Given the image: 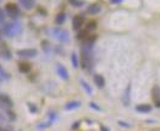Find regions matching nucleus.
<instances>
[{
    "mask_svg": "<svg viewBox=\"0 0 160 131\" xmlns=\"http://www.w3.org/2000/svg\"><path fill=\"white\" fill-rule=\"evenodd\" d=\"M38 50L34 48H27V49H18L16 52V55L20 58H34L37 56Z\"/></svg>",
    "mask_w": 160,
    "mask_h": 131,
    "instance_id": "obj_3",
    "label": "nucleus"
},
{
    "mask_svg": "<svg viewBox=\"0 0 160 131\" xmlns=\"http://www.w3.org/2000/svg\"><path fill=\"white\" fill-rule=\"evenodd\" d=\"M83 24H84V17L81 15H76L72 20V27L75 31H80L81 27L83 26Z\"/></svg>",
    "mask_w": 160,
    "mask_h": 131,
    "instance_id": "obj_6",
    "label": "nucleus"
},
{
    "mask_svg": "<svg viewBox=\"0 0 160 131\" xmlns=\"http://www.w3.org/2000/svg\"><path fill=\"white\" fill-rule=\"evenodd\" d=\"M78 124H80V123H78V121H76V123L73 124V126H72V128H73V129H77V128H78Z\"/></svg>",
    "mask_w": 160,
    "mask_h": 131,
    "instance_id": "obj_31",
    "label": "nucleus"
},
{
    "mask_svg": "<svg viewBox=\"0 0 160 131\" xmlns=\"http://www.w3.org/2000/svg\"><path fill=\"white\" fill-rule=\"evenodd\" d=\"M95 27H97V22H95V21H91V22H88V24H87L86 29L89 32V31H93V29H95Z\"/></svg>",
    "mask_w": 160,
    "mask_h": 131,
    "instance_id": "obj_23",
    "label": "nucleus"
},
{
    "mask_svg": "<svg viewBox=\"0 0 160 131\" xmlns=\"http://www.w3.org/2000/svg\"><path fill=\"white\" fill-rule=\"evenodd\" d=\"M5 10H6L8 15L10 17H12V18H16L20 15V8L16 4H13V3H8L5 5Z\"/></svg>",
    "mask_w": 160,
    "mask_h": 131,
    "instance_id": "obj_4",
    "label": "nucleus"
},
{
    "mask_svg": "<svg viewBox=\"0 0 160 131\" xmlns=\"http://www.w3.org/2000/svg\"><path fill=\"white\" fill-rule=\"evenodd\" d=\"M65 20H66V13H58V16L55 17V24H58V25H62V24L65 22Z\"/></svg>",
    "mask_w": 160,
    "mask_h": 131,
    "instance_id": "obj_17",
    "label": "nucleus"
},
{
    "mask_svg": "<svg viewBox=\"0 0 160 131\" xmlns=\"http://www.w3.org/2000/svg\"><path fill=\"white\" fill-rule=\"evenodd\" d=\"M130 102H131V85H128L126 87V90L123 92V96H122V103L125 107H128Z\"/></svg>",
    "mask_w": 160,
    "mask_h": 131,
    "instance_id": "obj_8",
    "label": "nucleus"
},
{
    "mask_svg": "<svg viewBox=\"0 0 160 131\" xmlns=\"http://www.w3.org/2000/svg\"><path fill=\"white\" fill-rule=\"evenodd\" d=\"M152 99L153 103L157 108H160V87L159 86H154L152 88Z\"/></svg>",
    "mask_w": 160,
    "mask_h": 131,
    "instance_id": "obj_5",
    "label": "nucleus"
},
{
    "mask_svg": "<svg viewBox=\"0 0 160 131\" xmlns=\"http://www.w3.org/2000/svg\"><path fill=\"white\" fill-rule=\"evenodd\" d=\"M70 60H71V64L73 66V69H77V67H78V56H77V53L76 52L72 53Z\"/></svg>",
    "mask_w": 160,
    "mask_h": 131,
    "instance_id": "obj_18",
    "label": "nucleus"
},
{
    "mask_svg": "<svg viewBox=\"0 0 160 131\" xmlns=\"http://www.w3.org/2000/svg\"><path fill=\"white\" fill-rule=\"evenodd\" d=\"M0 56L4 58V59H6V60H9L10 56H11V54H10V52L5 47H2V49H0Z\"/></svg>",
    "mask_w": 160,
    "mask_h": 131,
    "instance_id": "obj_21",
    "label": "nucleus"
},
{
    "mask_svg": "<svg viewBox=\"0 0 160 131\" xmlns=\"http://www.w3.org/2000/svg\"><path fill=\"white\" fill-rule=\"evenodd\" d=\"M89 107H91V108H93L94 110H97V112H100V110H102V108H100V107H98V104H95L94 102H89Z\"/></svg>",
    "mask_w": 160,
    "mask_h": 131,
    "instance_id": "obj_26",
    "label": "nucleus"
},
{
    "mask_svg": "<svg viewBox=\"0 0 160 131\" xmlns=\"http://www.w3.org/2000/svg\"><path fill=\"white\" fill-rule=\"evenodd\" d=\"M22 32V26L17 21H11L1 27V33L6 37H15Z\"/></svg>",
    "mask_w": 160,
    "mask_h": 131,
    "instance_id": "obj_1",
    "label": "nucleus"
},
{
    "mask_svg": "<svg viewBox=\"0 0 160 131\" xmlns=\"http://www.w3.org/2000/svg\"><path fill=\"white\" fill-rule=\"evenodd\" d=\"M122 0H110V3L111 4H120Z\"/></svg>",
    "mask_w": 160,
    "mask_h": 131,
    "instance_id": "obj_30",
    "label": "nucleus"
},
{
    "mask_svg": "<svg viewBox=\"0 0 160 131\" xmlns=\"http://www.w3.org/2000/svg\"><path fill=\"white\" fill-rule=\"evenodd\" d=\"M52 33L54 34V37L59 42L61 43H66L70 40V33L67 32L66 29H62V28H55L52 31Z\"/></svg>",
    "mask_w": 160,
    "mask_h": 131,
    "instance_id": "obj_2",
    "label": "nucleus"
},
{
    "mask_svg": "<svg viewBox=\"0 0 160 131\" xmlns=\"http://www.w3.org/2000/svg\"><path fill=\"white\" fill-rule=\"evenodd\" d=\"M94 83H95L97 87L103 88L105 86V80L102 75H94Z\"/></svg>",
    "mask_w": 160,
    "mask_h": 131,
    "instance_id": "obj_14",
    "label": "nucleus"
},
{
    "mask_svg": "<svg viewBox=\"0 0 160 131\" xmlns=\"http://www.w3.org/2000/svg\"><path fill=\"white\" fill-rule=\"evenodd\" d=\"M0 105L2 108H11L13 103L8 94H0Z\"/></svg>",
    "mask_w": 160,
    "mask_h": 131,
    "instance_id": "obj_7",
    "label": "nucleus"
},
{
    "mask_svg": "<svg viewBox=\"0 0 160 131\" xmlns=\"http://www.w3.org/2000/svg\"><path fill=\"white\" fill-rule=\"evenodd\" d=\"M1 1H2V0H0V3H1Z\"/></svg>",
    "mask_w": 160,
    "mask_h": 131,
    "instance_id": "obj_32",
    "label": "nucleus"
},
{
    "mask_svg": "<svg viewBox=\"0 0 160 131\" xmlns=\"http://www.w3.org/2000/svg\"><path fill=\"white\" fill-rule=\"evenodd\" d=\"M80 83H81V86H82V88L86 91V93H87V94H92V93H93V90H92V87L89 86V83H88L86 80L81 79L80 80Z\"/></svg>",
    "mask_w": 160,
    "mask_h": 131,
    "instance_id": "obj_15",
    "label": "nucleus"
},
{
    "mask_svg": "<svg viewBox=\"0 0 160 131\" xmlns=\"http://www.w3.org/2000/svg\"><path fill=\"white\" fill-rule=\"evenodd\" d=\"M8 80H10L9 72H8L5 69H2V67L0 66V81H8Z\"/></svg>",
    "mask_w": 160,
    "mask_h": 131,
    "instance_id": "obj_19",
    "label": "nucleus"
},
{
    "mask_svg": "<svg viewBox=\"0 0 160 131\" xmlns=\"http://www.w3.org/2000/svg\"><path fill=\"white\" fill-rule=\"evenodd\" d=\"M0 131H12V130H11V128H9V126H6V125L0 124Z\"/></svg>",
    "mask_w": 160,
    "mask_h": 131,
    "instance_id": "obj_29",
    "label": "nucleus"
},
{
    "mask_svg": "<svg viewBox=\"0 0 160 131\" xmlns=\"http://www.w3.org/2000/svg\"><path fill=\"white\" fill-rule=\"evenodd\" d=\"M136 112H138V113H143V114H147L149 113L150 110H152V107L149 104H138L136 105Z\"/></svg>",
    "mask_w": 160,
    "mask_h": 131,
    "instance_id": "obj_10",
    "label": "nucleus"
},
{
    "mask_svg": "<svg viewBox=\"0 0 160 131\" xmlns=\"http://www.w3.org/2000/svg\"><path fill=\"white\" fill-rule=\"evenodd\" d=\"M56 71H58L59 76H60L62 80H65V81L68 80V71H67V69L64 65L58 64V65H56Z\"/></svg>",
    "mask_w": 160,
    "mask_h": 131,
    "instance_id": "obj_9",
    "label": "nucleus"
},
{
    "mask_svg": "<svg viewBox=\"0 0 160 131\" xmlns=\"http://www.w3.org/2000/svg\"><path fill=\"white\" fill-rule=\"evenodd\" d=\"M4 21H5V13H4L2 9H0V25H1Z\"/></svg>",
    "mask_w": 160,
    "mask_h": 131,
    "instance_id": "obj_27",
    "label": "nucleus"
},
{
    "mask_svg": "<svg viewBox=\"0 0 160 131\" xmlns=\"http://www.w3.org/2000/svg\"><path fill=\"white\" fill-rule=\"evenodd\" d=\"M20 4L23 9L26 10H31L34 5H36V0H20Z\"/></svg>",
    "mask_w": 160,
    "mask_h": 131,
    "instance_id": "obj_12",
    "label": "nucleus"
},
{
    "mask_svg": "<svg viewBox=\"0 0 160 131\" xmlns=\"http://www.w3.org/2000/svg\"><path fill=\"white\" fill-rule=\"evenodd\" d=\"M118 124H119L120 126H122V128H125V129H130V128H131V125H130L128 123H125V121H122V120H119Z\"/></svg>",
    "mask_w": 160,
    "mask_h": 131,
    "instance_id": "obj_25",
    "label": "nucleus"
},
{
    "mask_svg": "<svg viewBox=\"0 0 160 131\" xmlns=\"http://www.w3.org/2000/svg\"><path fill=\"white\" fill-rule=\"evenodd\" d=\"M50 125H53V123L49 120V121H47V123H44V124H40L39 126H38V129H39V130H43V129H48Z\"/></svg>",
    "mask_w": 160,
    "mask_h": 131,
    "instance_id": "obj_24",
    "label": "nucleus"
},
{
    "mask_svg": "<svg viewBox=\"0 0 160 131\" xmlns=\"http://www.w3.org/2000/svg\"><path fill=\"white\" fill-rule=\"evenodd\" d=\"M28 109H29V112H31V113H37V108L34 107V104L28 103Z\"/></svg>",
    "mask_w": 160,
    "mask_h": 131,
    "instance_id": "obj_28",
    "label": "nucleus"
},
{
    "mask_svg": "<svg viewBox=\"0 0 160 131\" xmlns=\"http://www.w3.org/2000/svg\"><path fill=\"white\" fill-rule=\"evenodd\" d=\"M68 3H70L72 6H75V8H80V6H82V5L84 4L83 0H68Z\"/></svg>",
    "mask_w": 160,
    "mask_h": 131,
    "instance_id": "obj_22",
    "label": "nucleus"
},
{
    "mask_svg": "<svg viewBox=\"0 0 160 131\" xmlns=\"http://www.w3.org/2000/svg\"><path fill=\"white\" fill-rule=\"evenodd\" d=\"M102 11V5L99 4H92L88 9H87V13H91V15H97Z\"/></svg>",
    "mask_w": 160,
    "mask_h": 131,
    "instance_id": "obj_11",
    "label": "nucleus"
},
{
    "mask_svg": "<svg viewBox=\"0 0 160 131\" xmlns=\"http://www.w3.org/2000/svg\"><path fill=\"white\" fill-rule=\"evenodd\" d=\"M88 36H89V33H88V31H87V29L81 31L80 33H78V36H77V39L81 40V42H84V40L88 38Z\"/></svg>",
    "mask_w": 160,
    "mask_h": 131,
    "instance_id": "obj_20",
    "label": "nucleus"
},
{
    "mask_svg": "<svg viewBox=\"0 0 160 131\" xmlns=\"http://www.w3.org/2000/svg\"><path fill=\"white\" fill-rule=\"evenodd\" d=\"M81 105H82V103H81L80 101H71V102L66 103L65 109L66 110H73V109H78Z\"/></svg>",
    "mask_w": 160,
    "mask_h": 131,
    "instance_id": "obj_13",
    "label": "nucleus"
},
{
    "mask_svg": "<svg viewBox=\"0 0 160 131\" xmlns=\"http://www.w3.org/2000/svg\"><path fill=\"white\" fill-rule=\"evenodd\" d=\"M18 71L22 74H28L31 71V64L28 63H20L18 64Z\"/></svg>",
    "mask_w": 160,
    "mask_h": 131,
    "instance_id": "obj_16",
    "label": "nucleus"
}]
</instances>
